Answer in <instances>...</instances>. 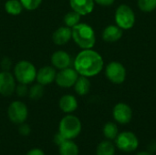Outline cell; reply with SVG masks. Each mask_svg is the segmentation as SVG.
I'll return each mask as SVG.
<instances>
[{
    "mask_svg": "<svg viewBox=\"0 0 156 155\" xmlns=\"http://www.w3.org/2000/svg\"><path fill=\"white\" fill-rule=\"evenodd\" d=\"M60 155H79V147L71 140L65 141L59 145Z\"/></svg>",
    "mask_w": 156,
    "mask_h": 155,
    "instance_id": "obj_19",
    "label": "cell"
},
{
    "mask_svg": "<svg viewBox=\"0 0 156 155\" xmlns=\"http://www.w3.org/2000/svg\"><path fill=\"white\" fill-rule=\"evenodd\" d=\"M76 71L84 77H94L98 75L103 68V59L101 56L90 49H84L78 54L74 60Z\"/></svg>",
    "mask_w": 156,
    "mask_h": 155,
    "instance_id": "obj_1",
    "label": "cell"
},
{
    "mask_svg": "<svg viewBox=\"0 0 156 155\" xmlns=\"http://www.w3.org/2000/svg\"><path fill=\"white\" fill-rule=\"evenodd\" d=\"M19 1L21 2L24 8L30 11L37 9L42 2V0H19Z\"/></svg>",
    "mask_w": 156,
    "mask_h": 155,
    "instance_id": "obj_26",
    "label": "cell"
},
{
    "mask_svg": "<svg viewBox=\"0 0 156 155\" xmlns=\"http://www.w3.org/2000/svg\"><path fill=\"white\" fill-rule=\"evenodd\" d=\"M97 155H114L115 154V146L114 144L110 141H103L101 142L96 151Z\"/></svg>",
    "mask_w": 156,
    "mask_h": 155,
    "instance_id": "obj_20",
    "label": "cell"
},
{
    "mask_svg": "<svg viewBox=\"0 0 156 155\" xmlns=\"http://www.w3.org/2000/svg\"><path fill=\"white\" fill-rule=\"evenodd\" d=\"M103 134L105 138L110 141L115 140L119 134V130L117 125L113 122H107L103 127Z\"/></svg>",
    "mask_w": 156,
    "mask_h": 155,
    "instance_id": "obj_22",
    "label": "cell"
},
{
    "mask_svg": "<svg viewBox=\"0 0 156 155\" xmlns=\"http://www.w3.org/2000/svg\"><path fill=\"white\" fill-rule=\"evenodd\" d=\"M115 21L122 29H130L134 26L135 15L127 5H121L115 12Z\"/></svg>",
    "mask_w": 156,
    "mask_h": 155,
    "instance_id": "obj_5",
    "label": "cell"
},
{
    "mask_svg": "<svg viewBox=\"0 0 156 155\" xmlns=\"http://www.w3.org/2000/svg\"><path fill=\"white\" fill-rule=\"evenodd\" d=\"M27 155H45L44 152L40 149H37V148H35V149H32L30 150Z\"/></svg>",
    "mask_w": 156,
    "mask_h": 155,
    "instance_id": "obj_31",
    "label": "cell"
},
{
    "mask_svg": "<svg viewBox=\"0 0 156 155\" xmlns=\"http://www.w3.org/2000/svg\"><path fill=\"white\" fill-rule=\"evenodd\" d=\"M122 36V30L118 26H108L102 32V38L106 42H115Z\"/></svg>",
    "mask_w": 156,
    "mask_h": 155,
    "instance_id": "obj_16",
    "label": "cell"
},
{
    "mask_svg": "<svg viewBox=\"0 0 156 155\" xmlns=\"http://www.w3.org/2000/svg\"><path fill=\"white\" fill-rule=\"evenodd\" d=\"M16 79L21 84H30L37 78V70L35 66L27 60L19 61L14 69Z\"/></svg>",
    "mask_w": 156,
    "mask_h": 155,
    "instance_id": "obj_3",
    "label": "cell"
},
{
    "mask_svg": "<svg viewBox=\"0 0 156 155\" xmlns=\"http://www.w3.org/2000/svg\"><path fill=\"white\" fill-rule=\"evenodd\" d=\"M27 108L22 101H13L7 109V115L10 121L16 124H22L27 120Z\"/></svg>",
    "mask_w": 156,
    "mask_h": 155,
    "instance_id": "obj_7",
    "label": "cell"
},
{
    "mask_svg": "<svg viewBox=\"0 0 156 155\" xmlns=\"http://www.w3.org/2000/svg\"><path fill=\"white\" fill-rule=\"evenodd\" d=\"M71 32L73 40L80 48L83 49H90L93 48L96 37L94 30L90 26L85 23H79L71 27Z\"/></svg>",
    "mask_w": 156,
    "mask_h": 155,
    "instance_id": "obj_2",
    "label": "cell"
},
{
    "mask_svg": "<svg viewBox=\"0 0 156 155\" xmlns=\"http://www.w3.org/2000/svg\"><path fill=\"white\" fill-rule=\"evenodd\" d=\"M16 93L19 97H24L25 95H27V93L28 92L27 90V85L26 84H21L16 89Z\"/></svg>",
    "mask_w": 156,
    "mask_h": 155,
    "instance_id": "obj_27",
    "label": "cell"
},
{
    "mask_svg": "<svg viewBox=\"0 0 156 155\" xmlns=\"http://www.w3.org/2000/svg\"><path fill=\"white\" fill-rule=\"evenodd\" d=\"M136 155H153L150 152H140Z\"/></svg>",
    "mask_w": 156,
    "mask_h": 155,
    "instance_id": "obj_32",
    "label": "cell"
},
{
    "mask_svg": "<svg viewBox=\"0 0 156 155\" xmlns=\"http://www.w3.org/2000/svg\"><path fill=\"white\" fill-rule=\"evenodd\" d=\"M106 77L110 81L115 84H121L125 80L126 70L120 62H111L106 67Z\"/></svg>",
    "mask_w": 156,
    "mask_h": 155,
    "instance_id": "obj_8",
    "label": "cell"
},
{
    "mask_svg": "<svg viewBox=\"0 0 156 155\" xmlns=\"http://www.w3.org/2000/svg\"><path fill=\"white\" fill-rule=\"evenodd\" d=\"M112 115L114 120L120 124H127L131 122L133 117V111L131 107L125 103H118L113 108Z\"/></svg>",
    "mask_w": 156,
    "mask_h": 155,
    "instance_id": "obj_11",
    "label": "cell"
},
{
    "mask_svg": "<svg viewBox=\"0 0 156 155\" xmlns=\"http://www.w3.org/2000/svg\"><path fill=\"white\" fill-rule=\"evenodd\" d=\"M71 37H72V32H71V28L69 26H60L58 29H56L52 35V40L58 46L65 45L69 41Z\"/></svg>",
    "mask_w": 156,
    "mask_h": 155,
    "instance_id": "obj_15",
    "label": "cell"
},
{
    "mask_svg": "<svg viewBox=\"0 0 156 155\" xmlns=\"http://www.w3.org/2000/svg\"><path fill=\"white\" fill-rule=\"evenodd\" d=\"M15 90L16 82L14 76L6 70L0 72V94L5 97H9Z\"/></svg>",
    "mask_w": 156,
    "mask_h": 155,
    "instance_id": "obj_10",
    "label": "cell"
},
{
    "mask_svg": "<svg viewBox=\"0 0 156 155\" xmlns=\"http://www.w3.org/2000/svg\"><path fill=\"white\" fill-rule=\"evenodd\" d=\"M23 8L24 7L19 0H7L5 4V10L6 13L13 16L19 15Z\"/></svg>",
    "mask_w": 156,
    "mask_h": 155,
    "instance_id": "obj_21",
    "label": "cell"
},
{
    "mask_svg": "<svg viewBox=\"0 0 156 155\" xmlns=\"http://www.w3.org/2000/svg\"><path fill=\"white\" fill-rule=\"evenodd\" d=\"M29 93V97L30 99L34 100H39L43 94H44V88H43V85L41 84H36L34 85L28 91Z\"/></svg>",
    "mask_w": 156,
    "mask_h": 155,
    "instance_id": "obj_24",
    "label": "cell"
},
{
    "mask_svg": "<svg viewBox=\"0 0 156 155\" xmlns=\"http://www.w3.org/2000/svg\"><path fill=\"white\" fill-rule=\"evenodd\" d=\"M81 132V122L74 115L65 116L59 123V133L67 140H72Z\"/></svg>",
    "mask_w": 156,
    "mask_h": 155,
    "instance_id": "obj_4",
    "label": "cell"
},
{
    "mask_svg": "<svg viewBox=\"0 0 156 155\" xmlns=\"http://www.w3.org/2000/svg\"><path fill=\"white\" fill-rule=\"evenodd\" d=\"M65 141H67V139L62 135V134H60L59 132L58 133H57L56 135H55V138H54V142H55V143L57 144V145H61Z\"/></svg>",
    "mask_w": 156,
    "mask_h": 155,
    "instance_id": "obj_29",
    "label": "cell"
},
{
    "mask_svg": "<svg viewBox=\"0 0 156 155\" xmlns=\"http://www.w3.org/2000/svg\"><path fill=\"white\" fill-rule=\"evenodd\" d=\"M58 105L63 112L71 113L78 108V101L72 95H64L60 98Z\"/></svg>",
    "mask_w": 156,
    "mask_h": 155,
    "instance_id": "obj_17",
    "label": "cell"
},
{
    "mask_svg": "<svg viewBox=\"0 0 156 155\" xmlns=\"http://www.w3.org/2000/svg\"><path fill=\"white\" fill-rule=\"evenodd\" d=\"M19 133L24 135V136H27L30 133V127L27 124H21L20 127H19Z\"/></svg>",
    "mask_w": 156,
    "mask_h": 155,
    "instance_id": "obj_28",
    "label": "cell"
},
{
    "mask_svg": "<svg viewBox=\"0 0 156 155\" xmlns=\"http://www.w3.org/2000/svg\"><path fill=\"white\" fill-rule=\"evenodd\" d=\"M80 15L75 11L69 12L64 16V22L66 26L69 27H73L74 26L78 25L80 23Z\"/></svg>",
    "mask_w": 156,
    "mask_h": 155,
    "instance_id": "obj_23",
    "label": "cell"
},
{
    "mask_svg": "<svg viewBox=\"0 0 156 155\" xmlns=\"http://www.w3.org/2000/svg\"><path fill=\"white\" fill-rule=\"evenodd\" d=\"M75 87V91L80 95V96H84L86 94L89 93L90 89V82L88 79L87 77L84 76H80L78 78L77 81L74 84Z\"/></svg>",
    "mask_w": 156,
    "mask_h": 155,
    "instance_id": "obj_18",
    "label": "cell"
},
{
    "mask_svg": "<svg viewBox=\"0 0 156 155\" xmlns=\"http://www.w3.org/2000/svg\"><path fill=\"white\" fill-rule=\"evenodd\" d=\"M69 5L73 11L80 16H85L92 12L94 0H69Z\"/></svg>",
    "mask_w": 156,
    "mask_h": 155,
    "instance_id": "obj_12",
    "label": "cell"
},
{
    "mask_svg": "<svg viewBox=\"0 0 156 155\" xmlns=\"http://www.w3.org/2000/svg\"><path fill=\"white\" fill-rule=\"evenodd\" d=\"M79 73L76 71V69L71 68H66L63 69H60L58 73L56 75L55 81L57 85H58L61 88H70L74 86L75 82L77 81L79 78Z\"/></svg>",
    "mask_w": 156,
    "mask_h": 155,
    "instance_id": "obj_9",
    "label": "cell"
},
{
    "mask_svg": "<svg viewBox=\"0 0 156 155\" xmlns=\"http://www.w3.org/2000/svg\"><path fill=\"white\" fill-rule=\"evenodd\" d=\"M97 4L103 5V6H109L114 3V0H94Z\"/></svg>",
    "mask_w": 156,
    "mask_h": 155,
    "instance_id": "obj_30",
    "label": "cell"
},
{
    "mask_svg": "<svg viewBox=\"0 0 156 155\" xmlns=\"http://www.w3.org/2000/svg\"><path fill=\"white\" fill-rule=\"evenodd\" d=\"M51 62H52V65L56 69H63L70 66L71 58L67 52L59 50V51H56L55 53H53L51 57Z\"/></svg>",
    "mask_w": 156,
    "mask_h": 155,
    "instance_id": "obj_14",
    "label": "cell"
},
{
    "mask_svg": "<svg viewBox=\"0 0 156 155\" xmlns=\"http://www.w3.org/2000/svg\"><path fill=\"white\" fill-rule=\"evenodd\" d=\"M115 142L118 149L124 153H132L139 146V140L132 132H123L119 133L115 139Z\"/></svg>",
    "mask_w": 156,
    "mask_h": 155,
    "instance_id": "obj_6",
    "label": "cell"
},
{
    "mask_svg": "<svg viewBox=\"0 0 156 155\" xmlns=\"http://www.w3.org/2000/svg\"><path fill=\"white\" fill-rule=\"evenodd\" d=\"M138 6L144 12H152L156 8V0H138Z\"/></svg>",
    "mask_w": 156,
    "mask_h": 155,
    "instance_id": "obj_25",
    "label": "cell"
},
{
    "mask_svg": "<svg viewBox=\"0 0 156 155\" xmlns=\"http://www.w3.org/2000/svg\"><path fill=\"white\" fill-rule=\"evenodd\" d=\"M56 75H57V73L52 67L46 66V67L41 68L37 72L36 79H37V83L45 86V85H48V84L52 83L53 81H55Z\"/></svg>",
    "mask_w": 156,
    "mask_h": 155,
    "instance_id": "obj_13",
    "label": "cell"
}]
</instances>
